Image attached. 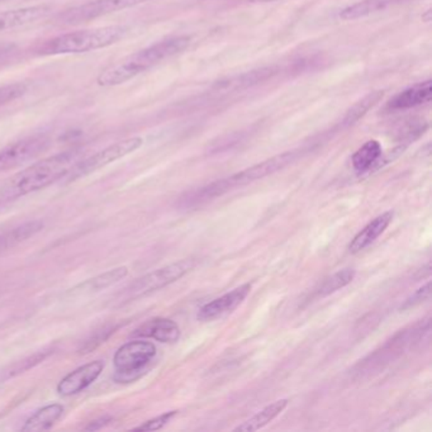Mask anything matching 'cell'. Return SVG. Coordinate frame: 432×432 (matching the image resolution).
<instances>
[{"instance_id":"21","label":"cell","mask_w":432,"mask_h":432,"mask_svg":"<svg viewBox=\"0 0 432 432\" xmlns=\"http://www.w3.org/2000/svg\"><path fill=\"white\" fill-rule=\"evenodd\" d=\"M127 275H128V268L127 266H120V268L106 271L101 275L93 278L91 280L81 284L80 287L84 290H89V292H98V290L108 288L115 283L123 280Z\"/></svg>"},{"instance_id":"8","label":"cell","mask_w":432,"mask_h":432,"mask_svg":"<svg viewBox=\"0 0 432 432\" xmlns=\"http://www.w3.org/2000/svg\"><path fill=\"white\" fill-rule=\"evenodd\" d=\"M50 140L45 136H33L8 144L0 150V173L17 168L33 160L47 150Z\"/></svg>"},{"instance_id":"27","label":"cell","mask_w":432,"mask_h":432,"mask_svg":"<svg viewBox=\"0 0 432 432\" xmlns=\"http://www.w3.org/2000/svg\"><path fill=\"white\" fill-rule=\"evenodd\" d=\"M179 414V411H170L165 414L157 416L155 419L146 421L141 426L136 427V431H157L161 430L162 427L166 426L170 421L174 419L176 414Z\"/></svg>"},{"instance_id":"13","label":"cell","mask_w":432,"mask_h":432,"mask_svg":"<svg viewBox=\"0 0 432 432\" xmlns=\"http://www.w3.org/2000/svg\"><path fill=\"white\" fill-rule=\"evenodd\" d=\"M131 337L154 339L159 342L173 343L179 340L181 329L174 321L169 319H152L141 324L131 334Z\"/></svg>"},{"instance_id":"5","label":"cell","mask_w":432,"mask_h":432,"mask_svg":"<svg viewBox=\"0 0 432 432\" xmlns=\"http://www.w3.org/2000/svg\"><path fill=\"white\" fill-rule=\"evenodd\" d=\"M194 266L195 261L193 258H184L157 271H151L130 284V287L126 289V295L128 298H137L141 295H149L151 292L160 290L168 287L169 284L181 279L189 271H192Z\"/></svg>"},{"instance_id":"23","label":"cell","mask_w":432,"mask_h":432,"mask_svg":"<svg viewBox=\"0 0 432 432\" xmlns=\"http://www.w3.org/2000/svg\"><path fill=\"white\" fill-rule=\"evenodd\" d=\"M354 278L355 271L353 269H342V271H337L322 283V285L319 289V297H326V295L335 293L339 289L348 285L354 280Z\"/></svg>"},{"instance_id":"9","label":"cell","mask_w":432,"mask_h":432,"mask_svg":"<svg viewBox=\"0 0 432 432\" xmlns=\"http://www.w3.org/2000/svg\"><path fill=\"white\" fill-rule=\"evenodd\" d=\"M297 157H298L297 151L284 152V154H280L278 157H271V159H268L265 161L254 165L251 168L245 169L240 173H236L232 176L223 179L224 186L227 188V191H229L234 186H245V184H249L252 181L263 179L265 176H269V175L274 174V173L282 170L285 166H288L289 164H292L297 160Z\"/></svg>"},{"instance_id":"28","label":"cell","mask_w":432,"mask_h":432,"mask_svg":"<svg viewBox=\"0 0 432 432\" xmlns=\"http://www.w3.org/2000/svg\"><path fill=\"white\" fill-rule=\"evenodd\" d=\"M430 295H431V283L428 282L426 285L421 287L416 293H414V295L409 297V300L404 302L403 309L416 306V305H420L424 300H426L430 297Z\"/></svg>"},{"instance_id":"19","label":"cell","mask_w":432,"mask_h":432,"mask_svg":"<svg viewBox=\"0 0 432 432\" xmlns=\"http://www.w3.org/2000/svg\"><path fill=\"white\" fill-rule=\"evenodd\" d=\"M383 155L382 144L375 140H370L361 146L351 157L353 168L358 174H364L370 171L377 164H379Z\"/></svg>"},{"instance_id":"30","label":"cell","mask_w":432,"mask_h":432,"mask_svg":"<svg viewBox=\"0 0 432 432\" xmlns=\"http://www.w3.org/2000/svg\"><path fill=\"white\" fill-rule=\"evenodd\" d=\"M13 46L9 43H0V60H3L6 55L12 52Z\"/></svg>"},{"instance_id":"15","label":"cell","mask_w":432,"mask_h":432,"mask_svg":"<svg viewBox=\"0 0 432 432\" xmlns=\"http://www.w3.org/2000/svg\"><path fill=\"white\" fill-rule=\"evenodd\" d=\"M392 220H393V212H390V210L382 213L380 216L375 217L372 222L368 223L365 227L355 236L354 240L350 242L348 251L351 254L363 251L385 232L392 222Z\"/></svg>"},{"instance_id":"18","label":"cell","mask_w":432,"mask_h":432,"mask_svg":"<svg viewBox=\"0 0 432 432\" xmlns=\"http://www.w3.org/2000/svg\"><path fill=\"white\" fill-rule=\"evenodd\" d=\"M64 414V407L61 404H48L43 409H40L36 414H32L28 420L24 422L22 431H45L54 426L60 420Z\"/></svg>"},{"instance_id":"29","label":"cell","mask_w":432,"mask_h":432,"mask_svg":"<svg viewBox=\"0 0 432 432\" xmlns=\"http://www.w3.org/2000/svg\"><path fill=\"white\" fill-rule=\"evenodd\" d=\"M110 421H112L110 417L104 416V417H101V419H98V420L91 422L88 426L85 427V430H86V431H98V430H102L103 427L109 425Z\"/></svg>"},{"instance_id":"20","label":"cell","mask_w":432,"mask_h":432,"mask_svg":"<svg viewBox=\"0 0 432 432\" xmlns=\"http://www.w3.org/2000/svg\"><path fill=\"white\" fill-rule=\"evenodd\" d=\"M385 96V91H377L369 93L368 96H364L361 101L355 103L351 108L348 109V113L345 115V118L342 120V125L345 127L351 126L356 123L358 120L363 118L370 109L377 106L382 98Z\"/></svg>"},{"instance_id":"16","label":"cell","mask_w":432,"mask_h":432,"mask_svg":"<svg viewBox=\"0 0 432 432\" xmlns=\"http://www.w3.org/2000/svg\"><path fill=\"white\" fill-rule=\"evenodd\" d=\"M289 399H278L275 402L268 404L266 407L258 411V414H254L249 420L242 422L241 425L234 428V432H255L260 428L271 424V421L275 420L279 414H282L284 409L288 407Z\"/></svg>"},{"instance_id":"32","label":"cell","mask_w":432,"mask_h":432,"mask_svg":"<svg viewBox=\"0 0 432 432\" xmlns=\"http://www.w3.org/2000/svg\"><path fill=\"white\" fill-rule=\"evenodd\" d=\"M199 1H207V0H199Z\"/></svg>"},{"instance_id":"26","label":"cell","mask_w":432,"mask_h":432,"mask_svg":"<svg viewBox=\"0 0 432 432\" xmlns=\"http://www.w3.org/2000/svg\"><path fill=\"white\" fill-rule=\"evenodd\" d=\"M27 91V85L23 83H13L0 86V107L12 103L23 96Z\"/></svg>"},{"instance_id":"4","label":"cell","mask_w":432,"mask_h":432,"mask_svg":"<svg viewBox=\"0 0 432 432\" xmlns=\"http://www.w3.org/2000/svg\"><path fill=\"white\" fill-rule=\"evenodd\" d=\"M157 354V346L152 342L140 340L127 342L114 355V380L117 383L136 382L150 369Z\"/></svg>"},{"instance_id":"31","label":"cell","mask_w":432,"mask_h":432,"mask_svg":"<svg viewBox=\"0 0 432 432\" xmlns=\"http://www.w3.org/2000/svg\"><path fill=\"white\" fill-rule=\"evenodd\" d=\"M251 3H271V1H276V0H249Z\"/></svg>"},{"instance_id":"25","label":"cell","mask_w":432,"mask_h":432,"mask_svg":"<svg viewBox=\"0 0 432 432\" xmlns=\"http://www.w3.org/2000/svg\"><path fill=\"white\" fill-rule=\"evenodd\" d=\"M54 353L55 348H43V350H40V351H37L35 354L30 355L28 358H25L23 360L18 361L9 370V377H17V375H21L23 373L28 372L30 369H33L35 366L40 365L41 363L46 360Z\"/></svg>"},{"instance_id":"24","label":"cell","mask_w":432,"mask_h":432,"mask_svg":"<svg viewBox=\"0 0 432 432\" xmlns=\"http://www.w3.org/2000/svg\"><path fill=\"white\" fill-rule=\"evenodd\" d=\"M120 324H110L103 326L102 329L96 330L94 334H91V336L85 340L84 343H81V346L79 348L80 354H88L93 351L94 348L101 346L102 343L107 341L109 337L113 335L115 331L118 330Z\"/></svg>"},{"instance_id":"22","label":"cell","mask_w":432,"mask_h":432,"mask_svg":"<svg viewBox=\"0 0 432 432\" xmlns=\"http://www.w3.org/2000/svg\"><path fill=\"white\" fill-rule=\"evenodd\" d=\"M43 226L45 224L41 221H32V222L24 223L22 226L14 228L6 236H0V249L13 246L14 244H18V242L30 239V236L40 232Z\"/></svg>"},{"instance_id":"2","label":"cell","mask_w":432,"mask_h":432,"mask_svg":"<svg viewBox=\"0 0 432 432\" xmlns=\"http://www.w3.org/2000/svg\"><path fill=\"white\" fill-rule=\"evenodd\" d=\"M191 43L189 36L170 37L149 47L140 50L135 54L127 56L113 65L104 69L96 78L99 86L109 88L117 86L136 78L140 74L147 72L149 69L157 65L159 62L181 54Z\"/></svg>"},{"instance_id":"7","label":"cell","mask_w":432,"mask_h":432,"mask_svg":"<svg viewBox=\"0 0 432 432\" xmlns=\"http://www.w3.org/2000/svg\"><path fill=\"white\" fill-rule=\"evenodd\" d=\"M151 0H91L74 6L60 14L59 21L64 24H80L106 17L112 13L141 6Z\"/></svg>"},{"instance_id":"14","label":"cell","mask_w":432,"mask_h":432,"mask_svg":"<svg viewBox=\"0 0 432 432\" xmlns=\"http://www.w3.org/2000/svg\"><path fill=\"white\" fill-rule=\"evenodd\" d=\"M432 83L427 80L424 83L412 85L407 89L398 93L396 96L390 99L387 108L390 110H406V109L416 108L419 106H424L431 102Z\"/></svg>"},{"instance_id":"11","label":"cell","mask_w":432,"mask_h":432,"mask_svg":"<svg viewBox=\"0 0 432 432\" xmlns=\"http://www.w3.org/2000/svg\"><path fill=\"white\" fill-rule=\"evenodd\" d=\"M103 361H91L89 364L80 366L74 372L67 374L65 378L57 385V392L62 397H70L78 394L81 390L88 388L96 382L103 372Z\"/></svg>"},{"instance_id":"33","label":"cell","mask_w":432,"mask_h":432,"mask_svg":"<svg viewBox=\"0 0 432 432\" xmlns=\"http://www.w3.org/2000/svg\"><path fill=\"white\" fill-rule=\"evenodd\" d=\"M0 1H1V0H0Z\"/></svg>"},{"instance_id":"6","label":"cell","mask_w":432,"mask_h":432,"mask_svg":"<svg viewBox=\"0 0 432 432\" xmlns=\"http://www.w3.org/2000/svg\"><path fill=\"white\" fill-rule=\"evenodd\" d=\"M142 144H144V140L138 137V136L126 138V140H122V141H118L115 144H109L108 147L98 151L94 155L86 157L84 160H80L72 169V171L67 175V179L76 181L81 176L91 174L96 170L104 168L109 164L117 161L122 157H127L135 151H137Z\"/></svg>"},{"instance_id":"3","label":"cell","mask_w":432,"mask_h":432,"mask_svg":"<svg viewBox=\"0 0 432 432\" xmlns=\"http://www.w3.org/2000/svg\"><path fill=\"white\" fill-rule=\"evenodd\" d=\"M123 25H106L89 30H74L54 37L38 48L42 56L86 54L96 50L113 46L126 35Z\"/></svg>"},{"instance_id":"10","label":"cell","mask_w":432,"mask_h":432,"mask_svg":"<svg viewBox=\"0 0 432 432\" xmlns=\"http://www.w3.org/2000/svg\"><path fill=\"white\" fill-rule=\"evenodd\" d=\"M251 292V284H242L237 288L232 289L226 295H221L220 298L212 300L199 309V321H213V319H221L228 313L234 312L237 307L240 306L244 300H246L247 295Z\"/></svg>"},{"instance_id":"17","label":"cell","mask_w":432,"mask_h":432,"mask_svg":"<svg viewBox=\"0 0 432 432\" xmlns=\"http://www.w3.org/2000/svg\"><path fill=\"white\" fill-rule=\"evenodd\" d=\"M407 0H361L353 6H346L340 12V18L343 21H355L364 18L374 13L382 12L390 6L404 3Z\"/></svg>"},{"instance_id":"1","label":"cell","mask_w":432,"mask_h":432,"mask_svg":"<svg viewBox=\"0 0 432 432\" xmlns=\"http://www.w3.org/2000/svg\"><path fill=\"white\" fill-rule=\"evenodd\" d=\"M83 152L79 150L61 152L46 157L19 171L9 179L0 191V203L14 200L30 193L38 192L67 178L72 169L81 160Z\"/></svg>"},{"instance_id":"12","label":"cell","mask_w":432,"mask_h":432,"mask_svg":"<svg viewBox=\"0 0 432 432\" xmlns=\"http://www.w3.org/2000/svg\"><path fill=\"white\" fill-rule=\"evenodd\" d=\"M52 8L47 4L41 6H24L0 12V32L16 30L30 23H35L40 19H45L51 13Z\"/></svg>"}]
</instances>
